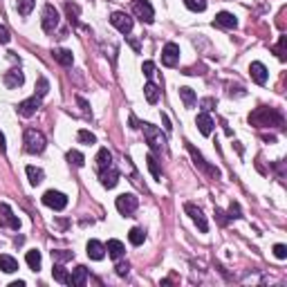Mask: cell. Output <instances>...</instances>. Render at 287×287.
I'll use <instances>...</instances> for the list:
<instances>
[{"mask_svg":"<svg viewBox=\"0 0 287 287\" xmlns=\"http://www.w3.org/2000/svg\"><path fill=\"white\" fill-rule=\"evenodd\" d=\"M47 146L45 141V135H43L41 130L36 128H27L25 130V151L30 152V155H38V152H43Z\"/></svg>","mask_w":287,"mask_h":287,"instance_id":"obj_1","label":"cell"},{"mask_svg":"<svg viewBox=\"0 0 287 287\" xmlns=\"http://www.w3.org/2000/svg\"><path fill=\"white\" fill-rule=\"evenodd\" d=\"M249 121L256 123L258 128H263V126H271V121H274L276 126H283V117L278 115V112L270 110V108H258L252 117H249Z\"/></svg>","mask_w":287,"mask_h":287,"instance_id":"obj_2","label":"cell"},{"mask_svg":"<svg viewBox=\"0 0 287 287\" xmlns=\"http://www.w3.org/2000/svg\"><path fill=\"white\" fill-rule=\"evenodd\" d=\"M141 128H144V137H146L148 146L152 151H164L166 148V137L162 135V130L157 126H152V123H141Z\"/></svg>","mask_w":287,"mask_h":287,"instance_id":"obj_3","label":"cell"},{"mask_svg":"<svg viewBox=\"0 0 287 287\" xmlns=\"http://www.w3.org/2000/svg\"><path fill=\"white\" fill-rule=\"evenodd\" d=\"M115 206L121 216H133L139 206V198L135 193H121L117 200H115Z\"/></svg>","mask_w":287,"mask_h":287,"instance_id":"obj_4","label":"cell"},{"mask_svg":"<svg viewBox=\"0 0 287 287\" xmlns=\"http://www.w3.org/2000/svg\"><path fill=\"white\" fill-rule=\"evenodd\" d=\"M43 204L54 209V211H63L65 206H68V195L61 193V191H47L43 195Z\"/></svg>","mask_w":287,"mask_h":287,"instance_id":"obj_5","label":"cell"},{"mask_svg":"<svg viewBox=\"0 0 287 287\" xmlns=\"http://www.w3.org/2000/svg\"><path fill=\"white\" fill-rule=\"evenodd\" d=\"M133 9H135L137 18L144 20V23H152V20H155V12H152V7L148 0H133Z\"/></svg>","mask_w":287,"mask_h":287,"instance_id":"obj_6","label":"cell"},{"mask_svg":"<svg viewBox=\"0 0 287 287\" xmlns=\"http://www.w3.org/2000/svg\"><path fill=\"white\" fill-rule=\"evenodd\" d=\"M162 63H164L166 68H175V65L180 63V45L166 43L164 50H162Z\"/></svg>","mask_w":287,"mask_h":287,"instance_id":"obj_7","label":"cell"},{"mask_svg":"<svg viewBox=\"0 0 287 287\" xmlns=\"http://www.w3.org/2000/svg\"><path fill=\"white\" fill-rule=\"evenodd\" d=\"M110 23H112V27H117L121 34H130L133 32V18L128 16V14H123V12H115L110 16Z\"/></svg>","mask_w":287,"mask_h":287,"instance_id":"obj_8","label":"cell"},{"mask_svg":"<svg viewBox=\"0 0 287 287\" xmlns=\"http://www.w3.org/2000/svg\"><path fill=\"white\" fill-rule=\"evenodd\" d=\"M184 211L191 216V220L198 224V229L202 231V234H206V231H209V222H206V218H204V213H202V209H198L195 204L186 202V204H184Z\"/></svg>","mask_w":287,"mask_h":287,"instance_id":"obj_9","label":"cell"},{"mask_svg":"<svg viewBox=\"0 0 287 287\" xmlns=\"http://www.w3.org/2000/svg\"><path fill=\"white\" fill-rule=\"evenodd\" d=\"M56 27H59V12L54 9V5H45V9H43V30L47 34H52Z\"/></svg>","mask_w":287,"mask_h":287,"instance_id":"obj_10","label":"cell"},{"mask_svg":"<svg viewBox=\"0 0 287 287\" xmlns=\"http://www.w3.org/2000/svg\"><path fill=\"white\" fill-rule=\"evenodd\" d=\"M99 180H101V184L106 188H115L117 186V182H119V170L115 169V166H106V169H101V173H99Z\"/></svg>","mask_w":287,"mask_h":287,"instance_id":"obj_11","label":"cell"},{"mask_svg":"<svg viewBox=\"0 0 287 287\" xmlns=\"http://www.w3.org/2000/svg\"><path fill=\"white\" fill-rule=\"evenodd\" d=\"M38 108H41V99H38L36 94H34V97H30V99H25V101H20V103H18V112H20L23 117H34Z\"/></svg>","mask_w":287,"mask_h":287,"instance_id":"obj_12","label":"cell"},{"mask_svg":"<svg viewBox=\"0 0 287 287\" xmlns=\"http://www.w3.org/2000/svg\"><path fill=\"white\" fill-rule=\"evenodd\" d=\"M186 148H188V152H191V157H193V162H195V166H200L202 170H206V173H211V175H216V177H220V170L218 169H213V166H209L204 162V157L200 155L198 151L193 148V144H186Z\"/></svg>","mask_w":287,"mask_h":287,"instance_id":"obj_13","label":"cell"},{"mask_svg":"<svg viewBox=\"0 0 287 287\" xmlns=\"http://www.w3.org/2000/svg\"><path fill=\"white\" fill-rule=\"evenodd\" d=\"M213 25H218V27H222V30H236L238 27V20H236L234 14L229 12H220L216 16V20H213Z\"/></svg>","mask_w":287,"mask_h":287,"instance_id":"obj_14","label":"cell"},{"mask_svg":"<svg viewBox=\"0 0 287 287\" xmlns=\"http://www.w3.org/2000/svg\"><path fill=\"white\" fill-rule=\"evenodd\" d=\"M2 81H5V85L9 90H16V88H20V85L25 83V76H23V72H20V70H9Z\"/></svg>","mask_w":287,"mask_h":287,"instance_id":"obj_15","label":"cell"},{"mask_svg":"<svg viewBox=\"0 0 287 287\" xmlns=\"http://www.w3.org/2000/svg\"><path fill=\"white\" fill-rule=\"evenodd\" d=\"M249 72H252V79L258 83V85H265V83H267V76L270 74H267V68H265L263 63H258V61L252 63L249 65Z\"/></svg>","mask_w":287,"mask_h":287,"instance_id":"obj_16","label":"cell"},{"mask_svg":"<svg viewBox=\"0 0 287 287\" xmlns=\"http://www.w3.org/2000/svg\"><path fill=\"white\" fill-rule=\"evenodd\" d=\"M195 123H198L200 133H202V135H204V137H209V135H211V133H213V126H216V123H213V119L209 117L206 112H202V115H198V119H195Z\"/></svg>","mask_w":287,"mask_h":287,"instance_id":"obj_17","label":"cell"},{"mask_svg":"<svg viewBox=\"0 0 287 287\" xmlns=\"http://www.w3.org/2000/svg\"><path fill=\"white\" fill-rule=\"evenodd\" d=\"M85 281H88V270L83 267V265H79L74 271H72L70 276V283L68 285H74V287H83L85 285Z\"/></svg>","mask_w":287,"mask_h":287,"instance_id":"obj_18","label":"cell"},{"mask_svg":"<svg viewBox=\"0 0 287 287\" xmlns=\"http://www.w3.org/2000/svg\"><path fill=\"white\" fill-rule=\"evenodd\" d=\"M85 249H88V256L92 260H101V258L106 256V245H101L99 240H90Z\"/></svg>","mask_w":287,"mask_h":287,"instance_id":"obj_19","label":"cell"},{"mask_svg":"<svg viewBox=\"0 0 287 287\" xmlns=\"http://www.w3.org/2000/svg\"><path fill=\"white\" fill-rule=\"evenodd\" d=\"M0 270L5 274H14V271H18V260L9 253H0Z\"/></svg>","mask_w":287,"mask_h":287,"instance_id":"obj_20","label":"cell"},{"mask_svg":"<svg viewBox=\"0 0 287 287\" xmlns=\"http://www.w3.org/2000/svg\"><path fill=\"white\" fill-rule=\"evenodd\" d=\"M106 252H108V256H110V258L119 260V258H121L123 253H126V247H123V242H121V240H108Z\"/></svg>","mask_w":287,"mask_h":287,"instance_id":"obj_21","label":"cell"},{"mask_svg":"<svg viewBox=\"0 0 287 287\" xmlns=\"http://www.w3.org/2000/svg\"><path fill=\"white\" fill-rule=\"evenodd\" d=\"M54 59L59 61L61 65H65V68H70L72 65V61H74V56H72V52L70 50H65V47H59V50H54Z\"/></svg>","mask_w":287,"mask_h":287,"instance_id":"obj_22","label":"cell"},{"mask_svg":"<svg viewBox=\"0 0 287 287\" xmlns=\"http://www.w3.org/2000/svg\"><path fill=\"white\" fill-rule=\"evenodd\" d=\"M180 97H182V103H184V108H193L195 101H198V97H195L193 88H180Z\"/></svg>","mask_w":287,"mask_h":287,"instance_id":"obj_23","label":"cell"},{"mask_svg":"<svg viewBox=\"0 0 287 287\" xmlns=\"http://www.w3.org/2000/svg\"><path fill=\"white\" fill-rule=\"evenodd\" d=\"M52 276H54V281L61 283V285H68V283H70V274H68V270H65L61 263H59V265H54Z\"/></svg>","mask_w":287,"mask_h":287,"instance_id":"obj_24","label":"cell"},{"mask_svg":"<svg viewBox=\"0 0 287 287\" xmlns=\"http://www.w3.org/2000/svg\"><path fill=\"white\" fill-rule=\"evenodd\" d=\"M144 94H146L148 103H157V101H159V88L155 85V83H151V81L144 85Z\"/></svg>","mask_w":287,"mask_h":287,"instance_id":"obj_25","label":"cell"},{"mask_svg":"<svg viewBox=\"0 0 287 287\" xmlns=\"http://www.w3.org/2000/svg\"><path fill=\"white\" fill-rule=\"evenodd\" d=\"M27 177H30V184L38 186L43 180H45V173L41 169H36V166H27Z\"/></svg>","mask_w":287,"mask_h":287,"instance_id":"obj_26","label":"cell"},{"mask_svg":"<svg viewBox=\"0 0 287 287\" xmlns=\"http://www.w3.org/2000/svg\"><path fill=\"white\" fill-rule=\"evenodd\" d=\"M0 209H2V213H5V220L9 222V227H12V229H16V231H18V229H20V220H18V218L12 213L9 204H0Z\"/></svg>","mask_w":287,"mask_h":287,"instance_id":"obj_27","label":"cell"},{"mask_svg":"<svg viewBox=\"0 0 287 287\" xmlns=\"http://www.w3.org/2000/svg\"><path fill=\"white\" fill-rule=\"evenodd\" d=\"M128 240L133 242V245H135V247H139L141 242L146 240V231H144V229H139V227L130 229V234H128Z\"/></svg>","mask_w":287,"mask_h":287,"instance_id":"obj_28","label":"cell"},{"mask_svg":"<svg viewBox=\"0 0 287 287\" xmlns=\"http://www.w3.org/2000/svg\"><path fill=\"white\" fill-rule=\"evenodd\" d=\"M34 5H36V0H18L16 9H18V14H20V16H30L32 9H34Z\"/></svg>","mask_w":287,"mask_h":287,"instance_id":"obj_29","label":"cell"},{"mask_svg":"<svg viewBox=\"0 0 287 287\" xmlns=\"http://www.w3.org/2000/svg\"><path fill=\"white\" fill-rule=\"evenodd\" d=\"M27 265H30L34 271L41 270V252H36V249L27 252Z\"/></svg>","mask_w":287,"mask_h":287,"instance_id":"obj_30","label":"cell"},{"mask_svg":"<svg viewBox=\"0 0 287 287\" xmlns=\"http://www.w3.org/2000/svg\"><path fill=\"white\" fill-rule=\"evenodd\" d=\"M97 162H99V169H106L112 164V152L108 148H101L99 155H97Z\"/></svg>","mask_w":287,"mask_h":287,"instance_id":"obj_31","label":"cell"},{"mask_svg":"<svg viewBox=\"0 0 287 287\" xmlns=\"http://www.w3.org/2000/svg\"><path fill=\"white\" fill-rule=\"evenodd\" d=\"M146 162H148V169H151L152 177H155V180H162V170H159V164H157V159H155V155H148Z\"/></svg>","mask_w":287,"mask_h":287,"instance_id":"obj_32","label":"cell"},{"mask_svg":"<svg viewBox=\"0 0 287 287\" xmlns=\"http://www.w3.org/2000/svg\"><path fill=\"white\" fill-rule=\"evenodd\" d=\"M79 141H81V144H85V146H92V144H97V137L92 135V133H90V130H79Z\"/></svg>","mask_w":287,"mask_h":287,"instance_id":"obj_33","label":"cell"},{"mask_svg":"<svg viewBox=\"0 0 287 287\" xmlns=\"http://www.w3.org/2000/svg\"><path fill=\"white\" fill-rule=\"evenodd\" d=\"M184 5H186L191 12H204L206 0H184Z\"/></svg>","mask_w":287,"mask_h":287,"instance_id":"obj_34","label":"cell"},{"mask_svg":"<svg viewBox=\"0 0 287 287\" xmlns=\"http://www.w3.org/2000/svg\"><path fill=\"white\" fill-rule=\"evenodd\" d=\"M47 90H50V81H47L45 76H41V79H38V83H36V97H38V99H41V97H45Z\"/></svg>","mask_w":287,"mask_h":287,"instance_id":"obj_35","label":"cell"},{"mask_svg":"<svg viewBox=\"0 0 287 287\" xmlns=\"http://www.w3.org/2000/svg\"><path fill=\"white\" fill-rule=\"evenodd\" d=\"M68 162L74 164V166H83V164H85V157H83L79 151H70V152H68Z\"/></svg>","mask_w":287,"mask_h":287,"instance_id":"obj_36","label":"cell"},{"mask_svg":"<svg viewBox=\"0 0 287 287\" xmlns=\"http://www.w3.org/2000/svg\"><path fill=\"white\" fill-rule=\"evenodd\" d=\"M52 258H54V260H59V263H65V260H72L74 253L65 252V249H59V252H52Z\"/></svg>","mask_w":287,"mask_h":287,"instance_id":"obj_37","label":"cell"},{"mask_svg":"<svg viewBox=\"0 0 287 287\" xmlns=\"http://www.w3.org/2000/svg\"><path fill=\"white\" fill-rule=\"evenodd\" d=\"M238 218H242V211H240V204L234 202V204L229 206V220H238Z\"/></svg>","mask_w":287,"mask_h":287,"instance_id":"obj_38","label":"cell"},{"mask_svg":"<svg viewBox=\"0 0 287 287\" xmlns=\"http://www.w3.org/2000/svg\"><path fill=\"white\" fill-rule=\"evenodd\" d=\"M274 256L278 258V260H285L287 258V247L285 245H274Z\"/></svg>","mask_w":287,"mask_h":287,"instance_id":"obj_39","label":"cell"},{"mask_svg":"<svg viewBox=\"0 0 287 287\" xmlns=\"http://www.w3.org/2000/svg\"><path fill=\"white\" fill-rule=\"evenodd\" d=\"M65 9H68V16H70V20H74V23H76V16H79V7L72 5V2H68V5H65Z\"/></svg>","mask_w":287,"mask_h":287,"instance_id":"obj_40","label":"cell"},{"mask_svg":"<svg viewBox=\"0 0 287 287\" xmlns=\"http://www.w3.org/2000/svg\"><path fill=\"white\" fill-rule=\"evenodd\" d=\"M141 70H144V74H146L148 79H151V76L155 74V63H152V61H146V63L141 65Z\"/></svg>","mask_w":287,"mask_h":287,"instance_id":"obj_41","label":"cell"},{"mask_svg":"<svg viewBox=\"0 0 287 287\" xmlns=\"http://www.w3.org/2000/svg\"><path fill=\"white\" fill-rule=\"evenodd\" d=\"M9 41H12V36H9L7 27H2V25H0V43H2V45H7Z\"/></svg>","mask_w":287,"mask_h":287,"instance_id":"obj_42","label":"cell"},{"mask_svg":"<svg viewBox=\"0 0 287 287\" xmlns=\"http://www.w3.org/2000/svg\"><path fill=\"white\" fill-rule=\"evenodd\" d=\"M276 52H278V59L285 61V36H281V43L276 47Z\"/></svg>","mask_w":287,"mask_h":287,"instance_id":"obj_43","label":"cell"},{"mask_svg":"<svg viewBox=\"0 0 287 287\" xmlns=\"http://www.w3.org/2000/svg\"><path fill=\"white\" fill-rule=\"evenodd\" d=\"M115 270H117V276H126L128 274V263H117V267H115Z\"/></svg>","mask_w":287,"mask_h":287,"instance_id":"obj_44","label":"cell"},{"mask_svg":"<svg viewBox=\"0 0 287 287\" xmlns=\"http://www.w3.org/2000/svg\"><path fill=\"white\" fill-rule=\"evenodd\" d=\"M76 103H79V106H81V110L85 112V115H88V112H90V106H88V101L83 99V97H76Z\"/></svg>","mask_w":287,"mask_h":287,"instance_id":"obj_45","label":"cell"},{"mask_svg":"<svg viewBox=\"0 0 287 287\" xmlns=\"http://www.w3.org/2000/svg\"><path fill=\"white\" fill-rule=\"evenodd\" d=\"M200 106H202V110H211V108L213 106H216V99H204V101H202V103H200Z\"/></svg>","mask_w":287,"mask_h":287,"instance_id":"obj_46","label":"cell"},{"mask_svg":"<svg viewBox=\"0 0 287 287\" xmlns=\"http://www.w3.org/2000/svg\"><path fill=\"white\" fill-rule=\"evenodd\" d=\"M216 216H218V220H220V224H227V218H224V213L220 211V209H216Z\"/></svg>","mask_w":287,"mask_h":287,"instance_id":"obj_47","label":"cell"},{"mask_svg":"<svg viewBox=\"0 0 287 287\" xmlns=\"http://www.w3.org/2000/svg\"><path fill=\"white\" fill-rule=\"evenodd\" d=\"M162 121H164L166 130H170V128H173V126H170V123H169V117H166V115H162Z\"/></svg>","mask_w":287,"mask_h":287,"instance_id":"obj_48","label":"cell"},{"mask_svg":"<svg viewBox=\"0 0 287 287\" xmlns=\"http://www.w3.org/2000/svg\"><path fill=\"white\" fill-rule=\"evenodd\" d=\"M9 287H25V283H23V281H16V283H12Z\"/></svg>","mask_w":287,"mask_h":287,"instance_id":"obj_49","label":"cell"},{"mask_svg":"<svg viewBox=\"0 0 287 287\" xmlns=\"http://www.w3.org/2000/svg\"><path fill=\"white\" fill-rule=\"evenodd\" d=\"M0 148L5 151V137H2V135H0Z\"/></svg>","mask_w":287,"mask_h":287,"instance_id":"obj_50","label":"cell"}]
</instances>
